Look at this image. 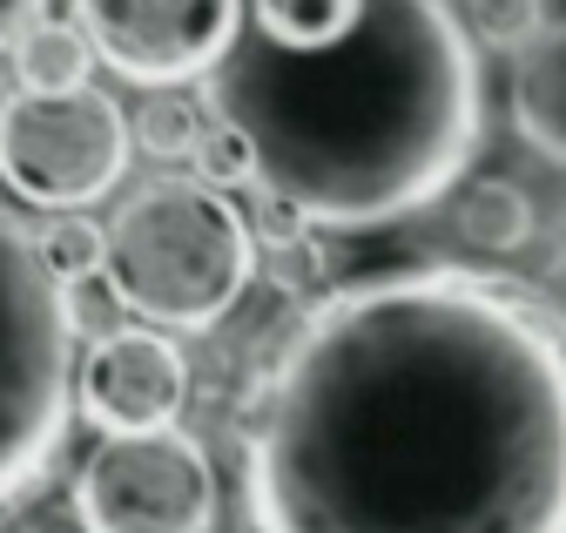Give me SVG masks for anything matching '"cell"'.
Here are the masks:
<instances>
[{
  "label": "cell",
  "instance_id": "1",
  "mask_svg": "<svg viewBox=\"0 0 566 533\" xmlns=\"http://www.w3.org/2000/svg\"><path fill=\"white\" fill-rule=\"evenodd\" d=\"M250 533H566V324L472 271L344 284L243 432Z\"/></svg>",
  "mask_w": 566,
  "mask_h": 533
},
{
  "label": "cell",
  "instance_id": "2",
  "mask_svg": "<svg viewBox=\"0 0 566 533\" xmlns=\"http://www.w3.org/2000/svg\"><path fill=\"white\" fill-rule=\"evenodd\" d=\"M202 108L250 136L256 189L317 230H378L459 182L485 128V75L452 0H358L304 41L243 21L202 75Z\"/></svg>",
  "mask_w": 566,
  "mask_h": 533
},
{
  "label": "cell",
  "instance_id": "3",
  "mask_svg": "<svg viewBox=\"0 0 566 533\" xmlns=\"http://www.w3.org/2000/svg\"><path fill=\"white\" fill-rule=\"evenodd\" d=\"M102 278L135 324L217 331L256 284V230L223 189L156 176L115 203Z\"/></svg>",
  "mask_w": 566,
  "mask_h": 533
},
{
  "label": "cell",
  "instance_id": "4",
  "mask_svg": "<svg viewBox=\"0 0 566 533\" xmlns=\"http://www.w3.org/2000/svg\"><path fill=\"white\" fill-rule=\"evenodd\" d=\"M75 426V317L34 230L0 203V513L28 500Z\"/></svg>",
  "mask_w": 566,
  "mask_h": 533
},
{
  "label": "cell",
  "instance_id": "5",
  "mask_svg": "<svg viewBox=\"0 0 566 533\" xmlns=\"http://www.w3.org/2000/svg\"><path fill=\"white\" fill-rule=\"evenodd\" d=\"M128 115L115 95L67 88V95H28L14 88L0 102V182L34 210H88L128 169Z\"/></svg>",
  "mask_w": 566,
  "mask_h": 533
},
{
  "label": "cell",
  "instance_id": "6",
  "mask_svg": "<svg viewBox=\"0 0 566 533\" xmlns=\"http://www.w3.org/2000/svg\"><path fill=\"white\" fill-rule=\"evenodd\" d=\"M82 533H217V466L182 426L108 432L75 473Z\"/></svg>",
  "mask_w": 566,
  "mask_h": 533
},
{
  "label": "cell",
  "instance_id": "7",
  "mask_svg": "<svg viewBox=\"0 0 566 533\" xmlns=\"http://www.w3.org/2000/svg\"><path fill=\"white\" fill-rule=\"evenodd\" d=\"M102 69L135 88L202 82L243 34V0H75Z\"/></svg>",
  "mask_w": 566,
  "mask_h": 533
},
{
  "label": "cell",
  "instance_id": "8",
  "mask_svg": "<svg viewBox=\"0 0 566 533\" xmlns=\"http://www.w3.org/2000/svg\"><path fill=\"white\" fill-rule=\"evenodd\" d=\"M189 406V358L176 331L156 324H115L75 358V412L108 432H163Z\"/></svg>",
  "mask_w": 566,
  "mask_h": 533
},
{
  "label": "cell",
  "instance_id": "9",
  "mask_svg": "<svg viewBox=\"0 0 566 533\" xmlns=\"http://www.w3.org/2000/svg\"><path fill=\"white\" fill-rule=\"evenodd\" d=\"M513 128L533 156L566 169V21H546L513 54Z\"/></svg>",
  "mask_w": 566,
  "mask_h": 533
},
{
  "label": "cell",
  "instance_id": "10",
  "mask_svg": "<svg viewBox=\"0 0 566 533\" xmlns=\"http://www.w3.org/2000/svg\"><path fill=\"white\" fill-rule=\"evenodd\" d=\"M8 61H14V88H28V95H67V88H88V75H95V48L75 14L67 21L41 14L8 48Z\"/></svg>",
  "mask_w": 566,
  "mask_h": 533
},
{
  "label": "cell",
  "instance_id": "11",
  "mask_svg": "<svg viewBox=\"0 0 566 533\" xmlns=\"http://www.w3.org/2000/svg\"><path fill=\"white\" fill-rule=\"evenodd\" d=\"M533 196L520 189V182H506V176H479V182H465V196H459V237L472 243V250H492V257H513L520 243H533Z\"/></svg>",
  "mask_w": 566,
  "mask_h": 533
},
{
  "label": "cell",
  "instance_id": "12",
  "mask_svg": "<svg viewBox=\"0 0 566 533\" xmlns=\"http://www.w3.org/2000/svg\"><path fill=\"white\" fill-rule=\"evenodd\" d=\"M34 250L48 263V278L61 291H75V284H95L108 271V223H95L88 210H54L41 230H34Z\"/></svg>",
  "mask_w": 566,
  "mask_h": 533
},
{
  "label": "cell",
  "instance_id": "13",
  "mask_svg": "<svg viewBox=\"0 0 566 533\" xmlns=\"http://www.w3.org/2000/svg\"><path fill=\"white\" fill-rule=\"evenodd\" d=\"M128 136L156 163H189V149L202 136V102H189L182 88H149V102H142L135 122H128Z\"/></svg>",
  "mask_w": 566,
  "mask_h": 533
},
{
  "label": "cell",
  "instance_id": "14",
  "mask_svg": "<svg viewBox=\"0 0 566 533\" xmlns=\"http://www.w3.org/2000/svg\"><path fill=\"white\" fill-rule=\"evenodd\" d=\"M189 176L209 182V189H223V196L230 189H256V149H250V136H243L237 122L202 108V136L189 149Z\"/></svg>",
  "mask_w": 566,
  "mask_h": 533
},
{
  "label": "cell",
  "instance_id": "15",
  "mask_svg": "<svg viewBox=\"0 0 566 533\" xmlns=\"http://www.w3.org/2000/svg\"><path fill=\"white\" fill-rule=\"evenodd\" d=\"M459 21H465L472 41L500 48V54H520L546 28V0H459Z\"/></svg>",
  "mask_w": 566,
  "mask_h": 533
},
{
  "label": "cell",
  "instance_id": "16",
  "mask_svg": "<svg viewBox=\"0 0 566 533\" xmlns=\"http://www.w3.org/2000/svg\"><path fill=\"white\" fill-rule=\"evenodd\" d=\"M250 230H256V243H263V250H283V243H304V237H311V217H304L297 203H283V196L256 189V203H250Z\"/></svg>",
  "mask_w": 566,
  "mask_h": 533
},
{
  "label": "cell",
  "instance_id": "17",
  "mask_svg": "<svg viewBox=\"0 0 566 533\" xmlns=\"http://www.w3.org/2000/svg\"><path fill=\"white\" fill-rule=\"evenodd\" d=\"M41 14H48V0H0V54H8V48H14Z\"/></svg>",
  "mask_w": 566,
  "mask_h": 533
},
{
  "label": "cell",
  "instance_id": "18",
  "mask_svg": "<svg viewBox=\"0 0 566 533\" xmlns=\"http://www.w3.org/2000/svg\"><path fill=\"white\" fill-rule=\"evenodd\" d=\"M34 533H82V520H54V526H34Z\"/></svg>",
  "mask_w": 566,
  "mask_h": 533
},
{
  "label": "cell",
  "instance_id": "19",
  "mask_svg": "<svg viewBox=\"0 0 566 533\" xmlns=\"http://www.w3.org/2000/svg\"><path fill=\"white\" fill-rule=\"evenodd\" d=\"M0 533H8V526H0Z\"/></svg>",
  "mask_w": 566,
  "mask_h": 533
}]
</instances>
